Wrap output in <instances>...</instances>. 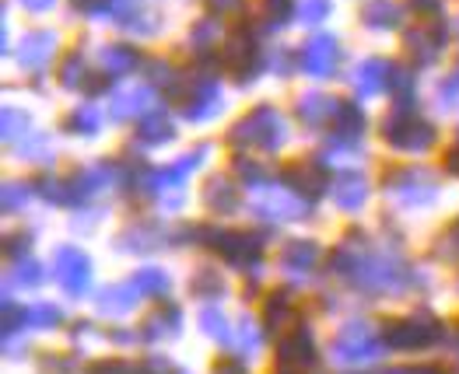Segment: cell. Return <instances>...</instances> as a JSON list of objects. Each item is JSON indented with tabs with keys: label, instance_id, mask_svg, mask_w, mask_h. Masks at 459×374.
<instances>
[{
	"label": "cell",
	"instance_id": "cell-25",
	"mask_svg": "<svg viewBox=\"0 0 459 374\" xmlns=\"http://www.w3.org/2000/svg\"><path fill=\"white\" fill-rule=\"evenodd\" d=\"M229 21L214 18V14H200L196 21H190L186 29V53L193 56L196 67H218V56H221V46L229 42Z\"/></svg>",
	"mask_w": 459,
	"mask_h": 374
},
{
	"label": "cell",
	"instance_id": "cell-6",
	"mask_svg": "<svg viewBox=\"0 0 459 374\" xmlns=\"http://www.w3.org/2000/svg\"><path fill=\"white\" fill-rule=\"evenodd\" d=\"M326 262H330V245L316 234H306V231H291L284 234L277 245H273V256H270V266H273V280L295 294H308L316 291V284L323 280L326 273Z\"/></svg>",
	"mask_w": 459,
	"mask_h": 374
},
{
	"label": "cell",
	"instance_id": "cell-31",
	"mask_svg": "<svg viewBox=\"0 0 459 374\" xmlns=\"http://www.w3.org/2000/svg\"><path fill=\"white\" fill-rule=\"evenodd\" d=\"M36 207H42V203H39L36 175H7V179H4V189H0V214H4L11 225H25Z\"/></svg>",
	"mask_w": 459,
	"mask_h": 374
},
{
	"label": "cell",
	"instance_id": "cell-46",
	"mask_svg": "<svg viewBox=\"0 0 459 374\" xmlns=\"http://www.w3.org/2000/svg\"><path fill=\"white\" fill-rule=\"evenodd\" d=\"M14 4H18L25 14H36V18H42V14H53L60 0H14Z\"/></svg>",
	"mask_w": 459,
	"mask_h": 374
},
{
	"label": "cell",
	"instance_id": "cell-32",
	"mask_svg": "<svg viewBox=\"0 0 459 374\" xmlns=\"http://www.w3.org/2000/svg\"><path fill=\"white\" fill-rule=\"evenodd\" d=\"M407 14H411L407 0H365L358 11V21L376 36H393L407 29Z\"/></svg>",
	"mask_w": 459,
	"mask_h": 374
},
{
	"label": "cell",
	"instance_id": "cell-30",
	"mask_svg": "<svg viewBox=\"0 0 459 374\" xmlns=\"http://www.w3.org/2000/svg\"><path fill=\"white\" fill-rule=\"evenodd\" d=\"M126 280L137 287V294L144 301H169L176 287V269L165 259H141L130 266Z\"/></svg>",
	"mask_w": 459,
	"mask_h": 374
},
{
	"label": "cell",
	"instance_id": "cell-42",
	"mask_svg": "<svg viewBox=\"0 0 459 374\" xmlns=\"http://www.w3.org/2000/svg\"><path fill=\"white\" fill-rule=\"evenodd\" d=\"M67 214H71L67 217L71 231H77L81 238H88V234H99V231L109 227V221H113V203H88V207H74Z\"/></svg>",
	"mask_w": 459,
	"mask_h": 374
},
{
	"label": "cell",
	"instance_id": "cell-13",
	"mask_svg": "<svg viewBox=\"0 0 459 374\" xmlns=\"http://www.w3.org/2000/svg\"><path fill=\"white\" fill-rule=\"evenodd\" d=\"M312 157L323 165L326 175H341V172H372L376 161V144L372 137H347V133H323L316 137Z\"/></svg>",
	"mask_w": 459,
	"mask_h": 374
},
{
	"label": "cell",
	"instance_id": "cell-14",
	"mask_svg": "<svg viewBox=\"0 0 459 374\" xmlns=\"http://www.w3.org/2000/svg\"><path fill=\"white\" fill-rule=\"evenodd\" d=\"M242 203H246V186L231 175V168H214L211 175L200 179L196 189V207L204 214V221H218L231 225L235 217H242Z\"/></svg>",
	"mask_w": 459,
	"mask_h": 374
},
{
	"label": "cell",
	"instance_id": "cell-12",
	"mask_svg": "<svg viewBox=\"0 0 459 374\" xmlns=\"http://www.w3.org/2000/svg\"><path fill=\"white\" fill-rule=\"evenodd\" d=\"M11 60H14L22 81H29V84H39V81L53 77L56 67H60V60H64L60 32L56 29H29V32H22Z\"/></svg>",
	"mask_w": 459,
	"mask_h": 374
},
{
	"label": "cell",
	"instance_id": "cell-19",
	"mask_svg": "<svg viewBox=\"0 0 459 374\" xmlns=\"http://www.w3.org/2000/svg\"><path fill=\"white\" fill-rule=\"evenodd\" d=\"M389 74H393V60H385V56L368 53V56L354 60L344 74L347 98L365 109H376V102H389Z\"/></svg>",
	"mask_w": 459,
	"mask_h": 374
},
{
	"label": "cell",
	"instance_id": "cell-11",
	"mask_svg": "<svg viewBox=\"0 0 459 374\" xmlns=\"http://www.w3.org/2000/svg\"><path fill=\"white\" fill-rule=\"evenodd\" d=\"M102 102L109 106L113 126H137L144 115H152L158 106H165V95L144 74H134L119 77V81H106Z\"/></svg>",
	"mask_w": 459,
	"mask_h": 374
},
{
	"label": "cell",
	"instance_id": "cell-8",
	"mask_svg": "<svg viewBox=\"0 0 459 374\" xmlns=\"http://www.w3.org/2000/svg\"><path fill=\"white\" fill-rule=\"evenodd\" d=\"M126 172H130L126 154H99V157H84L71 165L67 183L74 192V207L126 200Z\"/></svg>",
	"mask_w": 459,
	"mask_h": 374
},
{
	"label": "cell",
	"instance_id": "cell-47",
	"mask_svg": "<svg viewBox=\"0 0 459 374\" xmlns=\"http://www.w3.org/2000/svg\"><path fill=\"white\" fill-rule=\"evenodd\" d=\"M446 150H449V154H459V123L453 126V130H449V140H446Z\"/></svg>",
	"mask_w": 459,
	"mask_h": 374
},
{
	"label": "cell",
	"instance_id": "cell-40",
	"mask_svg": "<svg viewBox=\"0 0 459 374\" xmlns=\"http://www.w3.org/2000/svg\"><path fill=\"white\" fill-rule=\"evenodd\" d=\"M260 77H270V81H291V77H299V49H291L284 42L264 46Z\"/></svg>",
	"mask_w": 459,
	"mask_h": 374
},
{
	"label": "cell",
	"instance_id": "cell-15",
	"mask_svg": "<svg viewBox=\"0 0 459 374\" xmlns=\"http://www.w3.org/2000/svg\"><path fill=\"white\" fill-rule=\"evenodd\" d=\"M183 119L176 113V106H158L152 115H144L137 126H130V140H126V150L137 154V157H154L161 150L176 148L179 137H183Z\"/></svg>",
	"mask_w": 459,
	"mask_h": 374
},
{
	"label": "cell",
	"instance_id": "cell-41",
	"mask_svg": "<svg viewBox=\"0 0 459 374\" xmlns=\"http://www.w3.org/2000/svg\"><path fill=\"white\" fill-rule=\"evenodd\" d=\"M428 259H435L442 269H449V273H459V214L453 221H446V225L438 227V234L431 238Z\"/></svg>",
	"mask_w": 459,
	"mask_h": 374
},
{
	"label": "cell",
	"instance_id": "cell-49",
	"mask_svg": "<svg viewBox=\"0 0 459 374\" xmlns=\"http://www.w3.org/2000/svg\"><path fill=\"white\" fill-rule=\"evenodd\" d=\"M456 333H459V322H456Z\"/></svg>",
	"mask_w": 459,
	"mask_h": 374
},
{
	"label": "cell",
	"instance_id": "cell-33",
	"mask_svg": "<svg viewBox=\"0 0 459 374\" xmlns=\"http://www.w3.org/2000/svg\"><path fill=\"white\" fill-rule=\"evenodd\" d=\"M95 311L102 319H134L141 308H144V298L137 294V287L130 280H113V284H102L95 294Z\"/></svg>",
	"mask_w": 459,
	"mask_h": 374
},
{
	"label": "cell",
	"instance_id": "cell-24",
	"mask_svg": "<svg viewBox=\"0 0 459 374\" xmlns=\"http://www.w3.org/2000/svg\"><path fill=\"white\" fill-rule=\"evenodd\" d=\"M273 353H277V368L284 374H306L316 368L319 343H316V333H312V326H308L306 319L291 333L273 339Z\"/></svg>",
	"mask_w": 459,
	"mask_h": 374
},
{
	"label": "cell",
	"instance_id": "cell-43",
	"mask_svg": "<svg viewBox=\"0 0 459 374\" xmlns=\"http://www.w3.org/2000/svg\"><path fill=\"white\" fill-rule=\"evenodd\" d=\"M330 18H333V0H295L291 7V25L308 32H319Z\"/></svg>",
	"mask_w": 459,
	"mask_h": 374
},
{
	"label": "cell",
	"instance_id": "cell-5",
	"mask_svg": "<svg viewBox=\"0 0 459 374\" xmlns=\"http://www.w3.org/2000/svg\"><path fill=\"white\" fill-rule=\"evenodd\" d=\"M109 249L134 262L158 259L172 249H190V221H169L152 210H137L109 234Z\"/></svg>",
	"mask_w": 459,
	"mask_h": 374
},
{
	"label": "cell",
	"instance_id": "cell-39",
	"mask_svg": "<svg viewBox=\"0 0 459 374\" xmlns=\"http://www.w3.org/2000/svg\"><path fill=\"white\" fill-rule=\"evenodd\" d=\"M36 189L42 210H74V192L67 183V172H42L36 175Z\"/></svg>",
	"mask_w": 459,
	"mask_h": 374
},
{
	"label": "cell",
	"instance_id": "cell-17",
	"mask_svg": "<svg viewBox=\"0 0 459 374\" xmlns=\"http://www.w3.org/2000/svg\"><path fill=\"white\" fill-rule=\"evenodd\" d=\"M344 98L347 95H333V91H326L323 84H308V88H302V91L291 98L288 109H291V115H295V123H299L302 133L323 137V133L333 130L337 115L344 109Z\"/></svg>",
	"mask_w": 459,
	"mask_h": 374
},
{
	"label": "cell",
	"instance_id": "cell-27",
	"mask_svg": "<svg viewBox=\"0 0 459 374\" xmlns=\"http://www.w3.org/2000/svg\"><path fill=\"white\" fill-rule=\"evenodd\" d=\"M91 60H95L99 74L106 77V81H119V77L141 74L148 56L141 53L137 42H130V38H116V42H99V46L91 49Z\"/></svg>",
	"mask_w": 459,
	"mask_h": 374
},
{
	"label": "cell",
	"instance_id": "cell-16",
	"mask_svg": "<svg viewBox=\"0 0 459 374\" xmlns=\"http://www.w3.org/2000/svg\"><path fill=\"white\" fill-rule=\"evenodd\" d=\"M403 60L418 71H428V67H438L446 49H449V21L446 18H418L411 21L403 32Z\"/></svg>",
	"mask_w": 459,
	"mask_h": 374
},
{
	"label": "cell",
	"instance_id": "cell-7",
	"mask_svg": "<svg viewBox=\"0 0 459 374\" xmlns=\"http://www.w3.org/2000/svg\"><path fill=\"white\" fill-rule=\"evenodd\" d=\"M176 113L186 130H214L231 115V91L229 74L221 67H193L190 81L176 102Z\"/></svg>",
	"mask_w": 459,
	"mask_h": 374
},
{
	"label": "cell",
	"instance_id": "cell-9",
	"mask_svg": "<svg viewBox=\"0 0 459 374\" xmlns=\"http://www.w3.org/2000/svg\"><path fill=\"white\" fill-rule=\"evenodd\" d=\"M46 266H49V284L60 291V298L67 301H88L99 287V262L91 256V249L77 238H60L49 245L46 252Z\"/></svg>",
	"mask_w": 459,
	"mask_h": 374
},
{
	"label": "cell",
	"instance_id": "cell-18",
	"mask_svg": "<svg viewBox=\"0 0 459 374\" xmlns=\"http://www.w3.org/2000/svg\"><path fill=\"white\" fill-rule=\"evenodd\" d=\"M295 49H299V77L308 84H330L344 71V46L333 32L319 29Z\"/></svg>",
	"mask_w": 459,
	"mask_h": 374
},
{
	"label": "cell",
	"instance_id": "cell-23",
	"mask_svg": "<svg viewBox=\"0 0 459 374\" xmlns=\"http://www.w3.org/2000/svg\"><path fill=\"white\" fill-rule=\"evenodd\" d=\"M53 84L64 91V95H74V98H88V95H102L106 88V77L99 74L91 53H84L81 46L77 49H67L56 74H53Z\"/></svg>",
	"mask_w": 459,
	"mask_h": 374
},
{
	"label": "cell",
	"instance_id": "cell-44",
	"mask_svg": "<svg viewBox=\"0 0 459 374\" xmlns=\"http://www.w3.org/2000/svg\"><path fill=\"white\" fill-rule=\"evenodd\" d=\"M204 11L221 21H235V18H246L249 0H204Z\"/></svg>",
	"mask_w": 459,
	"mask_h": 374
},
{
	"label": "cell",
	"instance_id": "cell-21",
	"mask_svg": "<svg viewBox=\"0 0 459 374\" xmlns=\"http://www.w3.org/2000/svg\"><path fill=\"white\" fill-rule=\"evenodd\" d=\"M60 133L64 130H53V126H42L39 123L32 133H25L22 140H14L11 148H4L7 161L32 172V175H42V172H56V161H60Z\"/></svg>",
	"mask_w": 459,
	"mask_h": 374
},
{
	"label": "cell",
	"instance_id": "cell-36",
	"mask_svg": "<svg viewBox=\"0 0 459 374\" xmlns=\"http://www.w3.org/2000/svg\"><path fill=\"white\" fill-rule=\"evenodd\" d=\"M193 322L200 333L214 336L218 346H225L231 353V339H235V322L229 319V311L221 308V301H196L193 304Z\"/></svg>",
	"mask_w": 459,
	"mask_h": 374
},
{
	"label": "cell",
	"instance_id": "cell-34",
	"mask_svg": "<svg viewBox=\"0 0 459 374\" xmlns=\"http://www.w3.org/2000/svg\"><path fill=\"white\" fill-rule=\"evenodd\" d=\"M141 74L148 77L154 88L165 95V102H169V106H176V102H179V95H183V88H186V81H190V71H186L179 60L165 56V53L148 56Z\"/></svg>",
	"mask_w": 459,
	"mask_h": 374
},
{
	"label": "cell",
	"instance_id": "cell-37",
	"mask_svg": "<svg viewBox=\"0 0 459 374\" xmlns=\"http://www.w3.org/2000/svg\"><path fill=\"white\" fill-rule=\"evenodd\" d=\"M428 113L431 115H456L459 113V56L442 71V74L431 81L428 88Z\"/></svg>",
	"mask_w": 459,
	"mask_h": 374
},
{
	"label": "cell",
	"instance_id": "cell-10",
	"mask_svg": "<svg viewBox=\"0 0 459 374\" xmlns=\"http://www.w3.org/2000/svg\"><path fill=\"white\" fill-rule=\"evenodd\" d=\"M379 203V175L372 172H341L330 175L326 192H323V207L330 214H337L344 225H361Z\"/></svg>",
	"mask_w": 459,
	"mask_h": 374
},
{
	"label": "cell",
	"instance_id": "cell-22",
	"mask_svg": "<svg viewBox=\"0 0 459 374\" xmlns=\"http://www.w3.org/2000/svg\"><path fill=\"white\" fill-rule=\"evenodd\" d=\"M64 137L81 140V144H91V140H102L109 130H113V115L109 106L102 102V95H88V98H74V106L64 113L60 123Z\"/></svg>",
	"mask_w": 459,
	"mask_h": 374
},
{
	"label": "cell",
	"instance_id": "cell-2",
	"mask_svg": "<svg viewBox=\"0 0 459 374\" xmlns=\"http://www.w3.org/2000/svg\"><path fill=\"white\" fill-rule=\"evenodd\" d=\"M449 172L442 161H389L379 168V203L385 221L418 225L446 210L449 200Z\"/></svg>",
	"mask_w": 459,
	"mask_h": 374
},
{
	"label": "cell",
	"instance_id": "cell-3",
	"mask_svg": "<svg viewBox=\"0 0 459 374\" xmlns=\"http://www.w3.org/2000/svg\"><path fill=\"white\" fill-rule=\"evenodd\" d=\"M299 133L302 130H299L291 109L264 98L231 119L221 133V144L229 154H256L264 161H277L295 148Z\"/></svg>",
	"mask_w": 459,
	"mask_h": 374
},
{
	"label": "cell",
	"instance_id": "cell-28",
	"mask_svg": "<svg viewBox=\"0 0 459 374\" xmlns=\"http://www.w3.org/2000/svg\"><path fill=\"white\" fill-rule=\"evenodd\" d=\"M46 284H49L46 256L25 252V256H11V259H4V294L32 298V294H39Z\"/></svg>",
	"mask_w": 459,
	"mask_h": 374
},
{
	"label": "cell",
	"instance_id": "cell-48",
	"mask_svg": "<svg viewBox=\"0 0 459 374\" xmlns=\"http://www.w3.org/2000/svg\"><path fill=\"white\" fill-rule=\"evenodd\" d=\"M449 32H453V38H459V14L453 18V21H449Z\"/></svg>",
	"mask_w": 459,
	"mask_h": 374
},
{
	"label": "cell",
	"instance_id": "cell-38",
	"mask_svg": "<svg viewBox=\"0 0 459 374\" xmlns=\"http://www.w3.org/2000/svg\"><path fill=\"white\" fill-rule=\"evenodd\" d=\"M39 126V115L32 106H18V102H4L0 109V144L11 148L14 140H22L25 133H32Z\"/></svg>",
	"mask_w": 459,
	"mask_h": 374
},
{
	"label": "cell",
	"instance_id": "cell-20",
	"mask_svg": "<svg viewBox=\"0 0 459 374\" xmlns=\"http://www.w3.org/2000/svg\"><path fill=\"white\" fill-rule=\"evenodd\" d=\"M385 343L396 353H424L446 336V326L431 319L428 311H407L396 319H385Z\"/></svg>",
	"mask_w": 459,
	"mask_h": 374
},
{
	"label": "cell",
	"instance_id": "cell-26",
	"mask_svg": "<svg viewBox=\"0 0 459 374\" xmlns=\"http://www.w3.org/2000/svg\"><path fill=\"white\" fill-rule=\"evenodd\" d=\"M260 319H264V326L270 329V336H284V333H291L302 319H306V304H302V294H295V291H288V287H267L264 291V298H260Z\"/></svg>",
	"mask_w": 459,
	"mask_h": 374
},
{
	"label": "cell",
	"instance_id": "cell-29",
	"mask_svg": "<svg viewBox=\"0 0 459 374\" xmlns=\"http://www.w3.org/2000/svg\"><path fill=\"white\" fill-rule=\"evenodd\" d=\"M231 273L218 256L200 252L190 266V294L193 301H225L231 294Z\"/></svg>",
	"mask_w": 459,
	"mask_h": 374
},
{
	"label": "cell",
	"instance_id": "cell-45",
	"mask_svg": "<svg viewBox=\"0 0 459 374\" xmlns=\"http://www.w3.org/2000/svg\"><path fill=\"white\" fill-rule=\"evenodd\" d=\"M418 18H446V0H407Z\"/></svg>",
	"mask_w": 459,
	"mask_h": 374
},
{
	"label": "cell",
	"instance_id": "cell-1",
	"mask_svg": "<svg viewBox=\"0 0 459 374\" xmlns=\"http://www.w3.org/2000/svg\"><path fill=\"white\" fill-rule=\"evenodd\" d=\"M326 276L368 301H407L418 294V259L407 242L389 231L347 225L330 245Z\"/></svg>",
	"mask_w": 459,
	"mask_h": 374
},
{
	"label": "cell",
	"instance_id": "cell-4",
	"mask_svg": "<svg viewBox=\"0 0 459 374\" xmlns=\"http://www.w3.org/2000/svg\"><path fill=\"white\" fill-rule=\"evenodd\" d=\"M316 210H319V200H312L295 183H288L281 168H273L267 179L246 186L242 217L267 234H291L306 227L316 217Z\"/></svg>",
	"mask_w": 459,
	"mask_h": 374
},
{
	"label": "cell",
	"instance_id": "cell-35",
	"mask_svg": "<svg viewBox=\"0 0 459 374\" xmlns=\"http://www.w3.org/2000/svg\"><path fill=\"white\" fill-rule=\"evenodd\" d=\"M183 308L176 304V301H154V308L141 319V326H137V333L141 339H148V343H158V339H169L176 336L179 329H183Z\"/></svg>",
	"mask_w": 459,
	"mask_h": 374
}]
</instances>
